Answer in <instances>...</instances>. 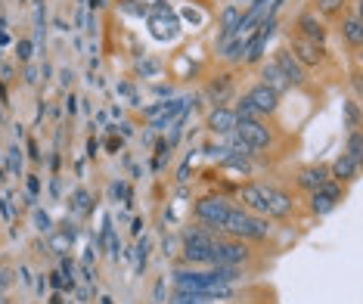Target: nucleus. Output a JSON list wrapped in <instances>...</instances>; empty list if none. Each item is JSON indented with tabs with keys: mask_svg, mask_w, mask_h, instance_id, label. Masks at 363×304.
I'll return each instance as SVG.
<instances>
[{
	"mask_svg": "<svg viewBox=\"0 0 363 304\" xmlns=\"http://www.w3.org/2000/svg\"><path fill=\"white\" fill-rule=\"evenodd\" d=\"M227 211H230V202L223 199V196H202V199L196 202L193 214H196V221H199L205 230L217 233V230H223Z\"/></svg>",
	"mask_w": 363,
	"mask_h": 304,
	"instance_id": "3",
	"label": "nucleus"
},
{
	"mask_svg": "<svg viewBox=\"0 0 363 304\" xmlns=\"http://www.w3.org/2000/svg\"><path fill=\"white\" fill-rule=\"evenodd\" d=\"M0 183H3V171H0Z\"/></svg>",
	"mask_w": 363,
	"mask_h": 304,
	"instance_id": "42",
	"label": "nucleus"
},
{
	"mask_svg": "<svg viewBox=\"0 0 363 304\" xmlns=\"http://www.w3.org/2000/svg\"><path fill=\"white\" fill-rule=\"evenodd\" d=\"M261 189V214L267 217H289L292 214V196H286L282 189L276 187H264V183H258Z\"/></svg>",
	"mask_w": 363,
	"mask_h": 304,
	"instance_id": "7",
	"label": "nucleus"
},
{
	"mask_svg": "<svg viewBox=\"0 0 363 304\" xmlns=\"http://www.w3.org/2000/svg\"><path fill=\"white\" fill-rule=\"evenodd\" d=\"M12 282H16V273H12L10 267H3V264H0V295H6L12 289Z\"/></svg>",
	"mask_w": 363,
	"mask_h": 304,
	"instance_id": "27",
	"label": "nucleus"
},
{
	"mask_svg": "<svg viewBox=\"0 0 363 304\" xmlns=\"http://www.w3.org/2000/svg\"><path fill=\"white\" fill-rule=\"evenodd\" d=\"M6 162H10V174L12 177L22 174V149L19 146H10V158H6Z\"/></svg>",
	"mask_w": 363,
	"mask_h": 304,
	"instance_id": "26",
	"label": "nucleus"
},
{
	"mask_svg": "<svg viewBox=\"0 0 363 304\" xmlns=\"http://www.w3.org/2000/svg\"><path fill=\"white\" fill-rule=\"evenodd\" d=\"M112 199H128L130 202V196H128V187H124V183L121 180H118V183H112Z\"/></svg>",
	"mask_w": 363,
	"mask_h": 304,
	"instance_id": "30",
	"label": "nucleus"
},
{
	"mask_svg": "<svg viewBox=\"0 0 363 304\" xmlns=\"http://www.w3.org/2000/svg\"><path fill=\"white\" fill-rule=\"evenodd\" d=\"M205 128L211 130V134H221V137L233 134V128H236V112L227 109V105H214V109L208 112V118H205Z\"/></svg>",
	"mask_w": 363,
	"mask_h": 304,
	"instance_id": "9",
	"label": "nucleus"
},
{
	"mask_svg": "<svg viewBox=\"0 0 363 304\" xmlns=\"http://www.w3.org/2000/svg\"><path fill=\"white\" fill-rule=\"evenodd\" d=\"M16 56H19V62L28 65V59H31V41L28 37H22V41L16 44Z\"/></svg>",
	"mask_w": 363,
	"mask_h": 304,
	"instance_id": "29",
	"label": "nucleus"
},
{
	"mask_svg": "<svg viewBox=\"0 0 363 304\" xmlns=\"http://www.w3.org/2000/svg\"><path fill=\"white\" fill-rule=\"evenodd\" d=\"M0 304H10V298H6V295H0Z\"/></svg>",
	"mask_w": 363,
	"mask_h": 304,
	"instance_id": "40",
	"label": "nucleus"
},
{
	"mask_svg": "<svg viewBox=\"0 0 363 304\" xmlns=\"http://www.w3.org/2000/svg\"><path fill=\"white\" fill-rule=\"evenodd\" d=\"M103 304H112V298H103Z\"/></svg>",
	"mask_w": 363,
	"mask_h": 304,
	"instance_id": "41",
	"label": "nucleus"
},
{
	"mask_svg": "<svg viewBox=\"0 0 363 304\" xmlns=\"http://www.w3.org/2000/svg\"><path fill=\"white\" fill-rule=\"evenodd\" d=\"M298 31H301L298 37H305V41H314V44H323V41H326V28L316 22L311 12H305V16L298 19Z\"/></svg>",
	"mask_w": 363,
	"mask_h": 304,
	"instance_id": "15",
	"label": "nucleus"
},
{
	"mask_svg": "<svg viewBox=\"0 0 363 304\" xmlns=\"http://www.w3.org/2000/svg\"><path fill=\"white\" fill-rule=\"evenodd\" d=\"M357 171H360V164L354 162L351 155H345V152H341V155L332 162V177H339V180H354Z\"/></svg>",
	"mask_w": 363,
	"mask_h": 304,
	"instance_id": "18",
	"label": "nucleus"
},
{
	"mask_svg": "<svg viewBox=\"0 0 363 304\" xmlns=\"http://www.w3.org/2000/svg\"><path fill=\"white\" fill-rule=\"evenodd\" d=\"M214 236L211 230L205 227H189L187 233H183V257H187L189 264H211V248H214Z\"/></svg>",
	"mask_w": 363,
	"mask_h": 304,
	"instance_id": "2",
	"label": "nucleus"
},
{
	"mask_svg": "<svg viewBox=\"0 0 363 304\" xmlns=\"http://www.w3.org/2000/svg\"><path fill=\"white\" fill-rule=\"evenodd\" d=\"M146 16H149V31H153L155 41H174L180 35V19H177V12L168 3H155Z\"/></svg>",
	"mask_w": 363,
	"mask_h": 304,
	"instance_id": "4",
	"label": "nucleus"
},
{
	"mask_svg": "<svg viewBox=\"0 0 363 304\" xmlns=\"http://www.w3.org/2000/svg\"><path fill=\"white\" fill-rule=\"evenodd\" d=\"M261 78H264V87H270V90H276V94H286L289 87H292V84L286 81V75H282L280 69H276V62H267L264 65V71H261Z\"/></svg>",
	"mask_w": 363,
	"mask_h": 304,
	"instance_id": "16",
	"label": "nucleus"
},
{
	"mask_svg": "<svg viewBox=\"0 0 363 304\" xmlns=\"http://www.w3.org/2000/svg\"><path fill=\"white\" fill-rule=\"evenodd\" d=\"M31 217H35V230H41L44 236L53 233V221H50V214L44 208H35V211H31Z\"/></svg>",
	"mask_w": 363,
	"mask_h": 304,
	"instance_id": "24",
	"label": "nucleus"
},
{
	"mask_svg": "<svg viewBox=\"0 0 363 304\" xmlns=\"http://www.w3.org/2000/svg\"><path fill=\"white\" fill-rule=\"evenodd\" d=\"M339 202H341V189L335 187V183H326V187H320L311 193V211L314 214H329Z\"/></svg>",
	"mask_w": 363,
	"mask_h": 304,
	"instance_id": "11",
	"label": "nucleus"
},
{
	"mask_svg": "<svg viewBox=\"0 0 363 304\" xmlns=\"http://www.w3.org/2000/svg\"><path fill=\"white\" fill-rule=\"evenodd\" d=\"M140 227H143V221H140V217H134V227H130V230H134V236H140Z\"/></svg>",
	"mask_w": 363,
	"mask_h": 304,
	"instance_id": "38",
	"label": "nucleus"
},
{
	"mask_svg": "<svg viewBox=\"0 0 363 304\" xmlns=\"http://www.w3.org/2000/svg\"><path fill=\"white\" fill-rule=\"evenodd\" d=\"M69 211H71V214H78V217H84V214L94 211V199H90V193L84 187H78L75 193L69 196Z\"/></svg>",
	"mask_w": 363,
	"mask_h": 304,
	"instance_id": "17",
	"label": "nucleus"
},
{
	"mask_svg": "<svg viewBox=\"0 0 363 304\" xmlns=\"http://www.w3.org/2000/svg\"><path fill=\"white\" fill-rule=\"evenodd\" d=\"M65 112H69V115H75V112H78V100H75V96H69V103H65Z\"/></svg>",
	"mask_w": 363,
	"mask_h": 304,
	"instance_id": "36",
	"label": "nucleus"
},
{
	"mask_svg": "<svg viewBox=\"0 0 363 304\" xmlns=\"http://www.w3.org/2000/svg\"><path fill=\"white\" fill-rule=\"evenodd\" d=\"M345 155H351L354 162L360 164V158H363V140H360V130H351V137H348V149H345Z\"/></svg>",
	"mask_w": 363,
	"mask_h": 304,
	"instance_id": "23",
	"label": "nucleus"
},
{
	"mask_svg": "<svg viewBox=\"0 0 363 304\" xmlns=\"http://www.w3.org/2000/svg\"><path fill=\"white\" fill-rule=\"evenodd\" d=\"M71 78H75V75H71L69 69H62V71H59V84H62V87H69V84H71Z\"/></svg>",
	"mask_w": 363,
	"mask_h": 304,
	"instance_id": "34",
	"label": "nucleus"
},
{
	"mask_svg": "<svg viewBox=\"0 0 363 304\" xmlns=\"http://www.w3.org/2000/svg\"><path fill=\"white\" fill-rule=\"evenodd\" d=\"M239 16H242V12L236 10V6H227V10H223V16H221V44L233 37L236 25H239Z\"/></svg>",
	"mask_w": 363,
	"mask_h": 304,
	"instance_id": "20",
	"label": "nucleus"
},
{
	"mask_svg": "<svg viewBox=\"0 0 363 304\" xmlns=\"http://www.w3.org/2000/svg\"><path fill=\"white\" fill-rule=\"evenodd\" d=\"M233 134L239 137V140L246 143V146L252 149V152H264V149H270V143H273L270 130L264 128L261 121H255V118H236Z\"/></svg>",
	"mask_w": 363,
	"mask_h": 304,
	"instance_id": "6",
	"label": "nucleus"
},
{
	"mask_svg": "<svg viewBox=\"0 0 363 304\" xmlns=\"http://www.w3.org/2000/svg\"><path fill=\"white\" fill-rule=\"evenodd\" d=\"M316 6H320V12H326V16H335V12L345 6V0H316Z\"/></svg>",
	"mask_w": 363,
	"mask_h": 304,
	"instance_id": "28",
	"label": "nucleus"
},
{
	"mask_svg": "<svg viewBox=\"0 0 363 304\" xmlns=\"http://www.w3.org/2000/svg\"><path fill=\"white\" fill-rule=\"evenodd\" d=\"M230 94H233V84H230V78H227V75H223L221 81H214V84L208 87V96L214 100V105H223V103L230 100Z\"/></svg>",
	"mask_w": 363,
	"mask_h": 304,
	"instance_id": "22",
	"label": "nucleus"
},
{
	"mask_svg": "<svg viewBox=\"0 0 363 304\" xmlns=\"http://www.w3.org/2000/svg\"><path fill=\"white\" fill-rule=\"evenodd\" d=\"M276 69L286 75L289 84H305V65H301L289 50H280V53H276Z\"/></svg>",
	"mask_w": 363,
	"mask_h": 304,
	"instance_id": "12",
	"label": "nucleus"
},
{
	"mask_svg": "<svg viewBox=\"0 0 363 304\" xmlns=\"http://www.w3.org/2000/svg\"><path fill=\"white\" fill-rule=\"evenodd\" d=\"M164 301V276L155 282V289H153V304H162Z\"/></svg>",
	"mask_w": 363,
	"mask_h": 304,
	"instance_id": "31",
	"label": "nucleus"
},
{
	"mask_svg": "<svg viewBox=\"0 0 363 304\" xmlns=\"http://www.w3.org/2000/svg\"><path fill=\"white\" fill-rule=\"evenodd\" d=\"M357 105H348V121H351V128H357Z\"/></svg>",
	"mask_w": 363,
	"mask_h": 304,
	"instance_id": "35",
	"label": "nucleus"
},
{
	"mask_svg": "<svg viewBox=\"0 0 363 304\" xmlns=\"http://www.w3.org/2000/svg\"><path fill=\"white\" fill-rule=\"evenodd\" d=\"M326 183H329V171H326V168H320V164H311V168H301V174H298V187H301V189L314 193V189L326 187Z\"/></svg>",
	"mask_w": 363,
	"mask_h": 304,
	"instance_id": "14",
	"label": "nucleus"
},
{
	"mask_svg": "<svg viewBox=\"0 0 363 304\" xmlns=\"http://www.w3.org/2000/svg\"><path fill=\"white\" fill-rule=\"evenodd\" d=\"M137 273H143L146 270V257H149V239H137Z\"/></svg>",
	"mask_w": 363,
	"mask_h": 304,
	"instance_id": "25",
	"label": "nucleus"
},
{
	"mask_svg": "<svg viewBox=\"0 0 363 304\" xmlns=\"http://www.w3.org/2000/svg\"><path fill=\"white\" fill-rule=\"evenodd\" d=\"M28 152H31V158H35V162H41V152H37V143L35 140H28Z\"/></svg>",
	"mask_w": 363,
	"mask_h": 304,
	"instance_id": "37",
	"label": "nucleus"
},
{
	"mask_svg": "<svg viewBox=\"0 0 363 304\" xmlns=\"http://www.w3.org/2000/svg\"><path fill=\"white\" fill-rule=\"evenodd\" d=\"M246 100L255 105L258 115H270V112H276V105H280V94L270 90V87H264V84H255V87L246 94Z\"/></svg>",
	"mask_w": 363,
	"mask_h": 304,
	"instance_id": "10",
	"label": "nucleus"
},
{
	"mask_svg": "<svg viewBox=\"0 0 363 304\" xmlns=\"http://www.w3.org/2000/svg\"><path fill=\"white\" fill-rule=\"evenodd\" d=\"M292 56L298 59L301 65H316L323 59V50H320V44H314V41H305V37H292Z\"/></svg>",
	"mask_w": 363,
	"mask_h": 304,
	"instance_id": "13",
	"label": "nucleus"
},
{
	"mask_svg": "<svg viewBox=\"0 0 363 304\" xmlns=\"http://www.w3.org/2000/svg\"><path fill=\"white\" fill-rule=\"evenodd\" d=\"M87 6H90V10H100V6H103V0H87Z\"/></svg>",
	"mask_w": 363,
	"mask_h": 304,
	"instance_id": "39",
	"label": "nucleus"
},
{
	"mask_svg": "<svg viewBox=\"0 0 363 304\" xmlns=\"http://www.w3.org/2000/svg\"><path fill=\"white\" fill-rule=\"evenodd\" d=\"M164 301L168 304H211V298L205 292H189V289H174Z\"/></svg>",
	"mask_w": 363,
	"mask_h": 304,
	"instance_id": "19",
	"label": "nucleus"
},
{
	"mask_svg": "<svg viewBox=\"0 0 363 304\" xmlns=\"http://www.w3.org/2000/svg\"><path fill=\"white\" fill-rule=\"evenodd\" d=\"M252 257V252L246 248L242 239H221L214 236V248H211V264H227V267H242V264Z\"/></svg>",
	"mask_w": 363,
	"mask_h": 304,
	"instance_id": "5",
	"label": "nucleus"
},
{
	"mask_svg": "<svg viewBox=\"0 0 363 304\" xmlns=\"http://www.w3.org/2000/svg\"><path fill=\"white\" fill-rule=\"evenodd\" d=\"M37 193H41V180H37L35 174H28V196H31V199H35Z\"/></svg>",
	"mask_w": 363,
	"mask_h": 304,
	"instance_id": "32",
	"label": "nucleus"
},
{
	"mask_svg": "<svg viewBox=\"0 0 363 304\" xmlns=\"http://www.w3.org/2000/svg\"><path fill=\"white\" fill-rule=\"evenodd\" d=\"M41 78H37V69L35 65H25V84H37Z\"/></svg>",
	"mask_w": 363,
	"mask_h": 304,
	"instance_id": "33",
	"label": "nucleus"
},
{
	"mask_svg": "<svg viewBox=\"0 0 363 304\" xmlns=\"http://www.w3.org/2000/svg\"><path fill=\"white\" fill-rule=\"evenodd\" d=\"M341 37H345L351 47H360L363 31H360V19L357 16H351V19H345V22H341Z\"/></svg>",
	"mask_w": 363,
	"mask_h": 304,
	"instance_id": "21",
	"label": "nucleus"
},
{
	"mask_svg": "<svg viewBox=\"0 0 363 304\" xmlns=\"http://www.w3.org/2000/svg\"><path fill=\"white\" fill-rule=\"evenodd\" d=\"M171 282H174V289H189V292H208L211 286H214V276H211V270H189V267H177L174 273H171Z\"/></svg>",
	"mask_w": 363,
	"mask_h": 304,
	"instance_id": "8",
	"label": "nucleus"
},
{
	"mask_svg": "<svg viewBox=\"0 0 363 304\" xmlns=\"http://www.w3.org/2000/svg\"><path fill=\"white\" fill-rule=\"evenodd\" d=\"M223 230H227L233 239H264V236L270 233L267 217L255 214V211H248V208H236V205H230Z\"/></svg>",
	"mask_w": 363,
	"mask_h": 304,
	"instance_id": "1",
	"label": "nucleus"
}]
</instances>
